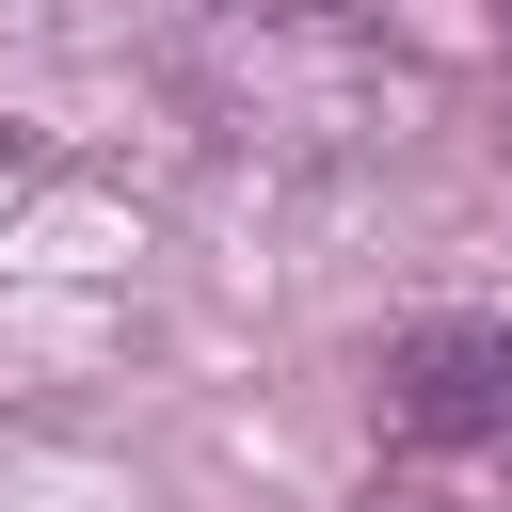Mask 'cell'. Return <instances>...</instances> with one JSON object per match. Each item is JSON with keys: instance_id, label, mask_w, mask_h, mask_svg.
I'll return each mask as SVG.
<instances>
[{"instance_id": "1", "label": "cell", "mask_w": 512, "mask_h": 512, "mask_svg": "<svg viewBox=\"0 0 512 512\" xmlns=\"http://www.w3.org/2000/svg\"><path fill=\"white\" fill-rule=\"evenodd\" d=\"M384 432L400 448H480L512 432V320H416L384 352Z\"/></svg>"}]
</instances>
